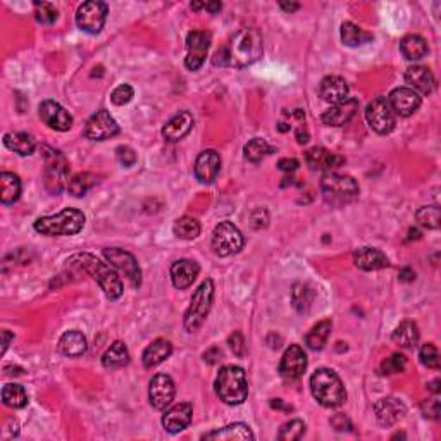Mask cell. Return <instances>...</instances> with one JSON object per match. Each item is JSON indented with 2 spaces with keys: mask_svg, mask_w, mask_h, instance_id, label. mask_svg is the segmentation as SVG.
<instances>
[{
  "mask_svg": "<svg viewBox=\"0 0 441 441\" xmlns=\"http://www.w3.org/2000/svg\"><path fill=\"white\" fill-rule=\"evenodd\" d=\"M262 37L255 28H243L229 40L228 47L216 52L214 66H233V68H246L259 61L262 55Z\"/></svg>",
  "mask_w": 441,
  "mask_h": 441,
  "instance_id": "cell-1",
  "label": "cell"
},
{
  "mask_svg": "<svg viewBox=\"0 0 441 441\" xmlns=\"http://www.w3.org/2000/svg\"><path fill=\"white\" fill-rule=\"evenodd\" d=\"M68 262L76 264L83 271H86L100 284V288H102L109 300H117L123 295V283H121L116 271L110 269V266H107L106 262L99 260L92 253H76Z\"/></svg>",
  "mask_w": 441,
  "mask_h": 441,
  "instance_id": "cell-2",
  "label": "cell"
},
{
  "mask_svg": "<svg viewBox=\"0 0 441 441\" xmlns=\"http://www.w3.org/2000/svg\"><path fill=\"white\" fill-rule=\"evenodd\" d=\"M216 395L228 405H239L248 397L245 371L239 366H224L214 383Z\"/></svg>",
  "mask_w": 441,
  "mask_h": 441,
  "instance_id": "cell-3",
  "label": "cell"
},
{
  "mask_svg": "<svg viewBox=\"0 0 441 441\" xmlns=\"http://www.w3.org/2000/svg\"><path fill=\"white\" fill-rule=\"evenodd\" d=\"M311 390L322 407H340L346 400V391L338 374L331 369H317L311 378Z\"/></svg>",
  "mask_w": 441,
  "mask_h": 441,
  "instance_id": "cell-4",
  "label": "cell"
},
{
  "mask_svg": "<svg viewBox=\"0 0 441 441\" xmlns=\"http://www.w3.org/2000/svg\"><path fill=\"white\" fill-rule=\"evenodd\" d=\"M321 192L326 204L331 207H345L359 199V185L352 176L326 173L321 182Z\"/></svg>",
  "mask_w": 441,
  "mask_h": 441,
  "instance_id": "cell-5",
  "label": "cell"
},
{
  "mask_svg": "<svg viewBox=\"0 0 441 441\" xmlns=\"http://www.w3.org/2000/svg\"><path fill=\"white\" fill-rule=\"evenodd\" d=\"M85 226V214L78 209H64L55 216L40 217L35 221V229L45 236L78 235Z\"/></svg>",
  "mask_w": 441,
  "mask_h": 441,
  "instance_id": "cell-6",
  "label": "cell"
},
{
  "mask_svg": "<svg viewBox=\"0 0 441 441\" xmlns=\"http://www.w3.org/2000/svg\"><path fill=\"white\" fill-rule=\"evenodd\" d=\"M214 302V281L206 280L193 293L190 307L185 314V329L188 333H195L202 328L209 315Z\"/></svg>",
  "mask_w": 441,
  "mask_h": 441,
  "instance_id": "cell-7",
  "label": "cell"
},
{
  "mask_svg": "<svg viewBox=\"0 0 441 441\" xmlns=\"http://www.w3.org/2000/svg\"><path fill=\"white\" fill-rule=\"evenodd\" d=\"M245 245L242 231L233 222L224 221L216 226L213 233V250L216 255L229 257L238 253Z\"/></svg>",
  "mask_w": 441,
  "mask_h": 441,
  "instance_id": "cell-8",
  "label": "cell"
},
{
  "mask_svg": "<svg viewBox=\"0 0 441 441\" xmlns=\"http://www.w3.org/2000/svg\"><path fill=\"white\" fill-rule=\"evenodd\" d=\"M366 119L378 135L391 133L395 124H397V116L388 104V99H384V97H378L367 106Z\"/></svg>",
  "mask_w": 441,
  "mask_h": 441,
  "instance_id": "cell-9",
  "label": "cell"
},
{
  "mask_svg": "<svg viewBox=\"0 0 441 441\" xmlns=\"http://www.w3.org/2000/svg\"><path fill=\"white\" fill-rule=\"evenodd\" d=\"M107 17V3L90 0V2L81 3L76 10V24L79 30L86 33L97 35L102 31Z\"/></svg>",
  "mask_w": 441,
  "mask_h": 441,
  "instance_id": "cell-10",
  "label": "cell"
},
{
  "mask_svg": "<svg viewBox=\"0 0 441 441\" xmlns=\"http://www.w3.org/2000/svg\"><path fill=\"white\" fill-rule=\"evenodd\" d=\"M119 133V126H117L116 119L110 116L109 110L100 109L86 121L85 124V135L88 140H95V141H104L107 138H112Z\"/></svg>",
  "mask_w": 441,
  "mask_h": 441,
  "instance_id": "cell-11",
  "label": "cell"
},
{
  "mask_svg": "<svg viewBox=\"0 0 441 441\" xmlns=\"http://www.w3.org/2000/svg\"><path fill=\"white\" fill-rule=\"evenodd\" d=\"M104 257L110 262V266L116 267L126 280L130 281L133 286H140L141 284V271L138 266L137 259L131 255L130 252L121 248H104Z\"/></svg>",
  "mask_w": 441,
  "mask_h": 441,
  "instance_id": "cell-12",
  "label": "cell"
},
{
  "mask_svg": "<svg viewBox=\"0 0 441 441\" xmlns=\"http://www.w3.org/2000/svg\"><path fill=\"white\" fill-rule=\"evenodd\" d=\"M66 182H68V162L57 150H50L45 168V186L50 193L59 195L66 188Z\"/></svg>",
  "mask_w": 441,
  "mask_h": 441,
  "instance_id": "cell-13",
  "label": "cell"
},
{
  "mask_svg": "<svg viewBox=\"0 0 441 441\" xmlns=\"http://www.w3.org/2000/svg\"><path fill=\"white\" fill-rule=\"evenodd\" d=\"M210 47V35L207 31H192L186 40L188 55L185 59V66L190 71H197L202 68L207 59V52Z\"/></svg>",
  "mask_w": 441,
  "mask_h": 441,
  "instance_id": "cell-14",
  "label": "cell"
},
{
  "mask_svg": "<svg viewBox=\"0 0 441 441\" xmlns=\"http://www.w3.org/2000/svg\"><path fill=\"white\" fill-rule=\"evenodd\" d=\"M175 381L168 374H157L152 378L150 388H148V398H150L152 407L157 411H164L171 402L175 400Z\"/></svg>",
  "mask_w": 441,
  "mask_h": 441,
  "instance_id": "cell-15",
  "label": "cell"
},
{
  "mask_svg": "<svg viewBox=\"0 0 441 441\" xmlns=\"http://www.w3.org/2000/svg\"><path fill=\"white\" fill-rule=\"evenodd\" d=\"M421 95L418 92H414L409 86H400V88H395L393 92L388 97V104L393 109L395 116L409 117L415 112V110L421 107Z\"/></svg>",
  "mask_w": 441,
  "mask_h": 441,
  "instance_id": "cell-16",
  "label": "cell"
},
{
  "mask_svg": "<svg viewBox=\"0 0 441 441\" xmlns=\"http://www.w3.org/2000/svg\"><path fill=\"white\" fill-rule=\"evenodd\" d=\"M307 369V355L300 345H290V349L284 352L280 364V373L284 380L295 381L304 376Z\"/></svg>",
  "mask_w": 441,
  "mask_h": 441,
  "instance_id": "cell-17",
  "label": "cell"
},
{
  "mask_svg": "<svg viewBox=\"0 0 441 441\" xmlns=\"http://www.w3.org/2000/svg\"><path fill=\"white\" fill-rule=\"evenodd\" d=\"M40 119L48 128L57 131H68L72 126V116L54 100H43L40 104Z\"/></svg>",
  "mask_w": 441,
  "mask_h": 441,
  "instance_id": "cell-18",
  "label": "cell"
},
{
  "mask_svg": "<svg viewBox=\"0 0 441 441\" xmlns=\"http://www.w3.org/2000/svg\"><path fill=\"white\" fill-rule=\"evenodd\" d=\"M357 110H359V102L355 99H345L342 102L335 104L331 109L326 110L321 116V121L326 126H345L353 119Z\"/></svg>",
  "mask_w": 441,
  "mask_h": 441,
  "instance_id": "cell-19",
  "label": "cell"
},
{
  "mask_svg": "<svg viewBox=\"0 0 441 441\" xmlns=\"http://www.w3.org/2000/svg\"><path fill=\"white\" fill-rule=\"evenodd\" d=\"M193 418V407L188 402H183V404L175 405V407L169 409L164 415H162V426L168 433L176 435V433L183 431L190 426Z\"/></svg>",
  "mask_w": 441,
  "mask_h": 441,
  "instance_id": "cell-20",
  "label": "cell"
},
{
  "mask_svg": "<svg viewBox=\"0 0 441 441\" xmlns=\"http://www.w3.org/2000/svg\"><path fill=\"white\" fill-rule=\"evenodd\" d=\"M305 161L311 166L312 171L331 173L338 169L345 162V159L342 155L335 154V152L326 150L324 147H314L305 152Z\"/></svg>",
  "mask_w": 441,
  "mask_h": 441,
  "instance_id": "cell-21",
  "label": "cell"
},
{
  "mask_svg": "<svg viewBox=\"0 0 441 441\" xmlns=\"http://www.w3.org/2000/svg\"><path fill=\"white\" fill-rule=\"evenodd\" d=\"M374 412H376V418L380 421L381 426H393L397 424L400 419L405 418V405L402 404L398 398L395 397H386V398H381L374 404Z\"/></svg>",
  "mask_w": 441,
  "mask_h": 441,
  "instance_id": "cell-22",
  "label": "cell"
},
{
  "mask_svg": "<svg viewBox=\"0 0 441 441\" xmlns=\"http://www.w3.org/2000/svg\"><path fill=\"white\" fill-rule=\"evenodd\" d=\"M221 169V155L216 150H204L195 161V176L200 183L209 185Z\"/></svg>",
  "mask_w": 441,
  "mask_h": 441,
  "instance_id": "cell-23",
  "label": "cell"
},
{
  "mask_svg": "<svg viewBox=\"0 0 441 441\" xmlns=\"http://www.w3.org/2000/svg\"><path fill=\"white\" fill-rule=\"evenodd\" d=\"M405 81L419 95H429L436 86L435 76L426 66H412V68H409L405 71Z\"/></svg>",
  "mask_w": 441,
  "mask_h": 441,
  "instance_id": "cell-24",
  "label": "cell"
},
{
  "mask_svg": "<svg viewBox=\"0 0 441 441\" xmlns=\"http://www.w3.org/2000/svg\"><path fill=\"white\" fill-rule=\"evenodd\" d=\"M199 273H200L199 264L193 262V260H188V259L176 260V262L171 266L173 284H175V288H178V290H186V288H190L193 283H195Z\"/></svg>",
  "mask_w": 441,
  "mask_h": 441,
  "instance_id": "cell-25",
  "label": "cell"
},
{
  "mask_svg": "<svg viewBox=\"0 0 441 441\" xmlns=\"http://www.w3.org/2000/svg\"><path fill=\"white\" fill-rule=\"evenodd\" d=\"M193 128V116L188 110H182L176 116H173L171 119L166 123V126L162 128V137L169 144H175V141L182 140L183 137L190 133V130Z\"/></svg>",
  "mask_w": 441,
  "mask_h": 441,
  "instance_id": "cell-26",
  "label": "cell"
},
{
  "mask_svg": "<svg viewBox=\"0 0 441 441\" xmlns=\"http://www.w3.org/2000/svg\"><path fill=\"white\" fill-rule=\"evenodd\" d=\"M319 95H321V99L324 100V102L335 106V104L349 99V97H346L349 95V85H346L345 79L340 78V76H326L321 81V85H319Z\"/></svg>",
  "mask_w": 441,
  "mask_h": 441,
  "instance_id": "cell-27",
  "label": "cell"
},
{
  "mask_svg": "<svg viewBox=\"0 0 441 441\" xmlns=\"http://www.w3.org/2000/svg\"><path fill=\"white\" fill-rule=\"evenodd\" d=\"M353 262L362 271H378L390 266L388 257L381 250L371 248V246H364V248L355 250L353 252Z\"/></svg>",
  "mask_w": 441,
  "mask_h": 441,
  "instance_id": "cell-28",
  "label": "cell"
},
{
  "mask_svg": "<svg viewBox=\"0 0 441 441\" xmlns=\"http://www.w3.org/2000/svg\"><path fill=\"white\" fill-rule=\"evenodd\" d=\"M173 353V345L164 338H157L155 342H152L150 345L145 349L144 352V366L147 369L159 366V364L164 362L166 359H169V355Z\"/></svg>",
  "mask_w": 441,
  "mask_h": 441,
  "instance_id": "cell-29",
  "label": "cell"
},
{
  "mask_svg": "<svg viewBox=\"0 0 441 441\" xmlns=\"http://www.w3.org/2000/svg\"><path fill=\"white\" fill-rule=\"evenodd\" d=\"M59 352L66 357H81L86 352V338L83 333L76 329L64 333L59 340Z\"/></svg>",
  "mask_w": 441,
  "mask_h": 441,
  "instance_id": "cell-30",
  "label": "cell"
},
{
  "mask_svg": "<svg viewBox=\"0 0 441 441\" xmlns=\"http://www.w3.org/2000/svg\"><path fill=\"white\" fill-rule=\"evenodd\" d=\"M21 197V179L14 173L0 175V202L3 206L17 202Z\"/></svg>",
  "mask_w": 441,
  "mask_h": 441,
  "instance_id": "cell-31",
  "label": "cell"
},
{
  "mask_svg": "<svg viewBox=\"0 0 441 441\" xmlns=\"http://www.w3.org/2000/svg\"><path fill=\"white\" fill-rule=\"evenodd\" d=\"M102 364L106 369H121L130 364V352L123 342H114L106 350L102 357Z\"/></svg>",
  "mask_w": 441,
  "mask_h": 441,
  "instance_id": "cell-32",
  "label": "cell"
},
{
  "mask_svg": "<svg viewBox=\"0 0 441 441\" xmlns=\"http://www.w3.org/2000/svg\"><path fill=\"white\" fill-rule=\"evenodd\" d=\"M204 440H253V433L250 431V428L243 422H235V424H229L226 428L217 429V431L207 433L202 436Z\"/></svg>",
  "mask_w": 441,
  "mask_h": 441,
  "instance_id": "cell-33",
  "label": "cell"
},
{
  "mask_svg": "<svg viewBox=\"0 0 441 441\" xmlns=\"http://www.w3.org/2000/svg\"><path fill=\"white\" fill-rule=\"evenodd\" d=\"M400 50L409 61H419V59H422L428 54L429 48L428 41L422 37H419V35H407V37L402 38Z\"/></svg>",
  "mask_w": 441,
  "mask_h": 441,
  "instance_id": "cell-34",
  "label": "cell"
},
{
  "mask_svg": "<svg viewBox=\"0 0 441 441\" xmlns=\"http://www.w3.org/2000/svg\"><path fill=\"white\" fill-rule=\"evenodd\" d=\"M3 145L19 155H31L35 152V147H37L33 138L26 133H6L3 135Z\"/></svg>",
  "mask_w": 441,
  "mask_h": 441,
  "instance_id": "cell-35",
  "label": "cell"
},
{
  "mask_svg": "<svg viewBox=\"0 0 441 441\" xmlns=\"http://www.w3.org/2000/svg\"><path fill=\"white\" fill-rule=\"evenodd\" d=\"M99 176L92 175V173H78V175L72 176L68 183V190L72 197H83L93 188V186L99 185Z\"/></svg>",
  "mask_w": 441,
  "mask_h": 441,
  "instance_id": "cell-36",
  "label": "cell"
},
{
  "mask_svg": "<svg viewBox=\"0 0 441 441\" xmlns=\"http://www.w3.org/2000/svg\"><path fill=\"white\" fill-rule=\"evenodd\" d=\"M371 40H373V35L360 30L357 24L350 23V21L342 24V41L346 47H360V45L367 43Z\"/></svg>",
  "mask_w": 441,
  "mask_h": 441,
  "instance_id": "cell-37",
  "label": "cell"
},
{
  "mask_svg": "<svg viewBox=\"0 0 441 441\" xmlns=\"http://www.w3.org/2000/svg\"><path fill=\"white\" fill-rule=\"evenodd\" d=\"M315 298V291L312 290L308 284H295L293 291H291V302H293V307L298 314H304L311 308L312 302Z\"/></svg>",
  "mask_w": 441,
  "mask_h": 441,
  "instance_id": "cell-38",
  "label": "cell"
},
{
  "mask_svg": "<svg viewBox=\"0 0 441 441\" xmlns=\"http://www.w3.org/2000/svg\"><path fill=\"white\" fill-rule=\"evenodd\" d=\"M331 321H321L314 326V328L308 331V335L305 336V343L311 350H322L324 349L326 342L329 338V333H331Z\"/></svg>",
  "mask_w": 441,
  "mask_h": 441,
  "instance_id": "cell-39",
  "label": "cell"
},
{
  "mask_svg": "<svg viewBox=\"0 0 441 441\" xmlns=\"http://www.w3.org/2000/svg\"><path fill=\"white\" fill-rule=\"evenodd\" d=\"M393 342L397 345L405 346H414L419 342V328L415 322L412 321H404L397 329L393 331Z\"/></svg>",
  "mask_w": 441,
  "mask_h": 441,
  "instance_id": "cell-40",
  "label": "cell"
},
{
  "mask_svg": "<svg viewBox=\"0 0 441 441\" xmlns=\"http://www.w3.org/2000/svg\"><path fill=\"white\" fill-rule=\"evenodd\" d=\"M2 400L10 409H23L28 404V395L21 384L9 383L2 388Z\"/></svg>",
  "mask_w": 441,
  "mask_h": 441,
  "instance_id": "cell-41",
  "label": "cell"
},
{
  "mask_svg": "<svg viewBox=\"0 0 441 441\" xmlns=\"http://www.w3.org/2000/svg\"><path fill=\"white\" fill-rule=\"evenodd\" d=\"M273 147H271L266 140H262V138H253V140H250L248 144L245 145V148H243L245 159L250 162H260L262 159H266L267 155L273 154Z\"/></svg>",
  "mask_w": 441,
  "mask_h": 441,
  "instance_id": "cell-42",
  "label": "cell"
},
{
  "mask_svg": "<svg viewBox=\"0 0 441 441\" xmlns=\"http://www.w3.org/2000/svg\"><path fill=\"white\" fill-rule=\"evenodd\" d=\"M173 231L182 239H193L200 235V222L193 217H179L173 226Z\"/></svg>",
  "mask_w": 441,
  "mask_h": 441,
  "instance_id": "cell-43",
  "label": "cell"
},
{
  "mask_svg": "<svg viewBox=\"0 0 441 441\" xmlns=\"http://www.w3.org/2000/svg\"><path fill=\"white\" fill-rule=\"evenodd\" d=\"M415 219L419 224L426 229H440L441 224V210L438 206H428L421 207V209L415 213Z\"/></svg>",
  "mask_w": 441,
  "mask_h": 441,
  "instance_id": "cell-44",
  "label": "cell"
},
{
  "mask_svg": "<svg viewBox=\"0 0 441 441\" xmlns=\"http://www.w3.org/2000/svg\"><path fill=\"white\" fill-rule=\"evenodd\" d=\"M304 435H305V424L302 421H298V419H293V421L283 424V428H281L280 433H277V438H280L281 441H295V440H300Z\"/></svg>",
  "mask_w": 441,
  "mask_h": 441,
  "instance_id": "cell-45",
  "label": "cell"
},
{
  "mask_svg": "<svg viewBox=\"0 0 441 441\" xmlns=\"http://www.w3.org/2000/svg\"><path fill=\"white\" fill-rule=\"evenodd\" d=\"M57 9L52 3L35 2V17H37L38 23L50 26V24H54L57 21Z\"/></svg>",
  "mask_w": 441,
  "mask_h": 441,
  "instance_id": "cell-46",
  "label": "cell"
},
{
  "mask_svg": "<svg viewBox=\"0 0 441 441\" xmlns=\"http://www.w3.org/2000/svg\"><path fill=\"white\" fill-rule=\"evenodd\" d=\"M419 359L429 369H440V352L433 343H426L419 350Z\"/></svg>",
  "mask_w": 441,
  "mask_h": 441,
  "instance_id": "cell-47",
  "label": "cell"
},
{
  "mask_svg": "<svg viewBox=\"0 0 441 441\" xmlns=\"http://www.w3.org/2000/svg\"><path fill=\"white\" fill-rule=\"evenodd\" d=\"M405 369V357L400 355V353H393L391 357L384 359L380 366V373L381 374H398Z\"/></svg>",
  "mask_w": 441,
  "mask_h": 441,
  "instance_id": "cell-48",
  "label": "cell"
},
{
  "mask_svg": "<svg viewBox=\"0 0 441 441\" xmlns=\"http://www.w3.org/2000/svg\"><path fill=\"white\" fill-rule=\"evenodd\" d=\"M135 92L130 85H119L117 88H114L112 93H110V100H112V104H116V106H124V104L131 102Z\"/></svg>",
  "mask_w": 441,
  "mask_h": 441,
  "instance_id": "cell-49",
  "label": "cell"
},
{
  "mask_svg": "<svg viewBox=\"0 0 441 441\" xmlns=\"http://www.w3.org/2000/svg\"><path fill=\"white\" fill-rule=\"evenodd\" d=\"M116 159L119 161L121 166H124V168H131V166L137 164V154H135L133 148L128 147V145H119V147L116 148Z\"/></svg>",
  "mask_w": 441,
  "mask_h": 441,
  "instance_id": "cell-50",
  "label": "cell"
},
{
  "mask_svg": "<svg viewBox=\"0 0 441 441\" xmlns=\"http://www.w3.org/2000/svg\"><path fill=\"white\" fill-rule=\"evenodd\" d=\"M228 343H229V346H231L233 352H235V355H238V357L245 355V342H243L242 333H238V331L233 333V335L229 336Z\"/></svg>",
  "mask_w": 441,
  "mask_h": 441,
  "instance_id": "cell-51",
  "label": "cell"
},
{
  "mask_svg": "<svg viewBox=\"0 0 441 441\" xmlns=\"http://www.w3.org/2000/svg\"><path fill=\"white\" fill-rule=\"evenodd\" d=\"M422 412H424L426 418L429 419H438L440 418V402L435 400V398H429V400H424L421 404Z\"/></svg>",
  "mask_w": 441,
  "mask_h": 441,
  "instance_id": "cell-52",
  "label": "cell"
},
{
  "mask_svg": "<svg viewBox=\"0 0 441 441\" xmlns=\"http://www.w3.org/2000/svg\"><path fill=\"white\" fill-rule=\"evenodd\" d=\"M331 424L335 426V428L338 429V431H343V429H350V428H352V424H350V421H349V419H346L343 414H336L335 418L331 419Z\"/></svg>",
  "mask_w": 441,
  "mask_h": 441,
  "instance_id": "cell-53",
  "label": "cell"
},
{
  "mask_svg": "<svg viewBox=\"0 0 441 441\" xmlns=\"http://www.w3.org/2000/svg\"><path fill=\"white\" fill-rule=\"evenodd\" d=\"M277 168L284 173H293L295 169H298V161L297 159H281L277 162Z\"/></svg>",
  "mask_w": 441,
  "mask_h": 441,
  "instance_id": "cell-54",
  "label": "cell"
},
{
  "mask_svg": "<svg viewBox=\"0 0 441 441\" xmlns=\"http://www.w3.org/2000/svg\"><path fill=\"white\" fill-rule=\"evenodd\" d=\"M222 357V352L219 349H216V346H214V349H210V350H207L206 353H204V359H206V362H209V364H214V362H217V360H219Z\"/></svg>",
  "mask_w": 441,
  "mask_h": 441,
  "instance_id": "cell-55",
  "label": "cell"
},
{
  "mask_svg": "<svg viewBox=\"0 0 441 441\" xmlns=\"http://www.w3.org/2000/svg\"><path fill=\"white\" fill-rule=\"evenodd\" d=\"M297 141L300 145L307 144V141H308V133H307V130H305V126H300L297 130Z\"/></svg>",
  "mask_w": 441,
  "mask_h": 441,
  "instance_id": "cell-56",
  "label": "cell"
},
{
  "mask_svg": "<svg viewBox=\"0 0 441 441\" xmlns=\"http://www.w3.org/2000/svg\"><path fill=\"white\" fill-rule=\"evenodd\" d=\"M204 9H207L209 12H213V14H216L222 9V3L221 2H207L206 6H204Z\"/></svg>",
  "mask_w": 441,
  "mask_h": 441,
  "instance_id": "cell-57",
  "label": "cell"
},
{
  "mask_svg": "<svg viewBox=\"0 0 441 441\" xmlns=\"http://www.w3.org/2000/svg\"><path fill=\"white\" fill-rule=\"evenodd\" d=\"M2 336H3V343H2V353H6L7 346H9L10 340H12V338H14V335H10V333H9V331H7V329H3V331H2Z\"/></svg>",
  "mask_w": 441,
  "mask_h": 441,
  "instance_id": "cell-58",
  "label": "cell"
},
{
  "mask_svg": "<svg viewBox=\"0 0 441 441\" xmlns=\"http://www.w3.org/2000/svg\"><path fill=\"white\" fill-rule=\"evenodd\" d=\"M414 277H415L414 271H411V269H402L400 271V280L402 281H412Z\"/></svg>",
  "mask_w": 441,
  "mask_h": 441,
  "instance_id": "cell-59",
  "label": "cell"
},
{
  "mask_svg": "<svg viewBox=\"0 0 441 441\" xmlns=\"http://www.w3.org/2000/svg\"><path fill=\"white\" fill-rule=\"evenodd\" d=\"M281 6V9H284V10H288V12H293V10H298V3H286V2H281L280 3Z\"/></svg>",
  "mask_w": 441,
  "mask_h": 441,
  "instance_id": "cell-60",
  "label": "cell"
},
{
  "mask_svg": "<svg viewBox=\"0 0 441 441\" xmlns=\"http://www.w3.org/2000/svg\"><path fill=\"white\" fill-rule=\"evenodd\" d=\"M271 407L283 409V411H291V407H286V405H283V402H281V400H273V402H271Z\"/></svg>",
  "mask_w": 441,
  "mask_h": 441,
  "instance_id": "cell-61",
  "label": "cell"
},
{
  "mask_svg": "<svg viewBox=\"0 0 441 441\" xmlns=\"http://www.w3.org/2000/svg\"><path fill=\"white\" fill-rule=\"evenodd\" d=\"M428 386H429V390L433 391V393H440V388H438L440 386V381L438 380H435L433 383H429Z\"/></svg>",
  "mask_w": 441,
  "mask_h": 441,
  "instance_id": "cell-62",
  "label": "cell"
}]
</instances>
